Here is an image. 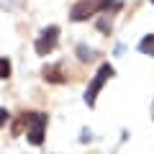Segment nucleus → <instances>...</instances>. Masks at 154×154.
I'll list each match as a JSON object with an SVG mask.
<instances>
[{"label":"nucleus","mask_w":154,"mask_h":154,"mask_svg":"<svg viewBox=\"0 0 154 154\" xmlns=\"http://www.w3.org/2000/svg\"><path fill=\"white\" fill-rule=\"evenodd\" d=\"M23 121H26V128H28V141L38 146V144L44 141L46 116L44 113H23Z\"/></svg>","instance_id":"1"},{"label":"nucleus","mask_w":154,"mask_h":154,"mask_svg":"<svg viewBox=\"0 0 154 154\" xmlns=\"http://www.w3.org/2000/svg\"><path fill=\"white\" fill-rule=\"evenodd\" d=\"M110 5V0H82V3H77L75 8H72V21H85V18H90L93 13L103 11V8Z\"/></svg>","instance_id":"2"},{"label":"nucleus","mask_w":154,"mask_h":154,"mask_svg":"<svg viewBox=\"0 0 154 154\" xmlns=\"http://www.w3.org/2000/svg\"><path fill=\"white\" fill-rule=\"evenodd\" d=\"M108 77H113V67H110V64H103V67H100V69H98V75L93 77V82H90L88 93H85V103H88L90 108H93V105H95V98H98L100 88H103V85H105V80H108Z\"/></svg>","instance_id":"3"},{"label":"nucleus","mask_w":154,"mask_h":154,"mask_svg":"<svg viewBox=\"0 0 154 154\" xmlns=\"http://www.w3.org/2000/svg\"><path fill=\"white\" fill-rule=\"evenodd\" d=\"M57 36H59V26H49L41 31V36L36 38V54L46 57L51 49L57 46Z\"/></svg>","instance_id":"4"},{"label":"nucleus","mask_w":154,"mask_h":154,"mask_svg":"<svg viewBox=\"0 0 154 154\" xmlns=\"http://www.w3.org/2000/svg\"><path fill=\"white\" fill-rule=\"evenodd\" d=\"M44 75H46L49 82H64V77H62V72H59V64H57V67H46Z\"/></svg>","instance_id":"5"},{"label":"nucleus","mask_w":154,"mask_h":154,"mask_svg":"<svg viewBox=\"0 0 154 154\" xmlns=\"http://www.w3.org/2000/svg\"><path fill=\"white\" fill-rule=\"evenodd\" d=\"M139 49H141L144 54L154 57V33H152V36H144V38H141V44H139Z\"/></svg>","instance_id":"6"},{"label":"nucleus","mask_w":154,"mask_h":154,"mask_svg":"<svg viewBox=\"0 0 154 154\" xmlns=\"http://www.w3.org/2000/svg\"><path fill=\"white\" fill-rule=\"evenodd\" d=\"M8 75H11V62L5 57H0V80H5Z\"/></svg>","instance_id":"7"},{"label":"nucleus","mask_w":154,"mask_h":154,"mask_svg":"<svg viewBox=\"0 0 154 154\" xmlns=\"http://www.w3.org/2000/svg\"><path fill=\"white\" fill-rule=\"evenodd\" d=\"M8 118H11V116H8V110H5V108H0V128L8 123Z\"/></svg>","instance_id":"8"},{"label":"nucleus","mask_w":154,"mask_h":154,"mask_svg":"<svg viewBox=\"0 0 154 154\" xmlns=\"http://www.w3.org/2000/svg\"><path fill=\"white\" fill-rule=\"evenodd\" d=\"M80 54H82L80 59H85V62H88V59H93V51H90V49H85V46H80Z\"/></svg>","instance_id":"9"},{"label":"nucleus","mask_w":154,"mask_h":154,"mask_svg":"<svg viewBox=\"0 0 154 154\" xmlns=\"http://www.w3.org/2000/svg\"><path fill=\"white\" fill-rule=\"evenodd\" d=\"M152 3H154V0H152Z\"/></svg>","instance_id":"10"}]
</instances>
